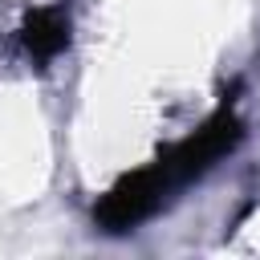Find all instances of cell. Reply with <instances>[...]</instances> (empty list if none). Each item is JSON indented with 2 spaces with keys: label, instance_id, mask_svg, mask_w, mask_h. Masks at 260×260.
<instances>
[{
  "label": "cell",
  "instance_id": "obj_1",
  "mask_svg": "<svg viewBox=\"0 0 260 260\" xmlns=\"http://www.w3.org/2000/svg\"><path fill=\"white\" fill-rule=\"evenodd\" d=\"M244 138V122L232 110V102H223L199 130H191L183 142L167 146L158 158H150L146 167L122 175L106 199L93 207V223L110 236L134 232L142 219H150L162 203L175 199V191H183L187 183H195L199 175H207L223 154L236 150V142Z\"/></svg>",
  "mask_w": 260,
  "mask_h": 260
},
{
  "label": "cell",
  "instance_id": "obj_2",
  "mask_svg": "<svg viewBox=\"0 0 260 260\" xmlns=\"http://www.w3.org/2000/svg\"><path fill=\"white\" fill-rule=\"evenodd\" d=\"M20 41H24V53H28L37 65L53 61V57L69 45V16H65V8H61V4H53V8H37V12L24 20Z\"/></svg>",
  "mask_w": 260,
  "mask_h": 260
}]
</instances>
